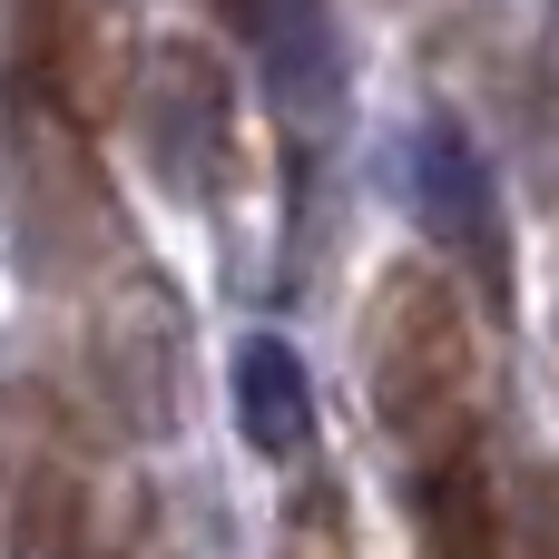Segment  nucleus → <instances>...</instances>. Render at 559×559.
I'll use <instances>...</instances> for the list:
<instances>
[{
  "instance_id": "f257e3e1",
  "label": "nucleus",
  "mask_w": 559,
  "mask_h": 559,
  "mask_svg": "<svg viewBox=\"0 0 559 559\" xmlns=\"http://www.w3.org/2000/svg\"><path fill=\"white\" fill-rule=\"evenodd\" d=\"M364 383L373 423L423 462L481 432V324L432 255H393L364 295Z\"/></svg>"
},
{
  "instance_id": "39448f33",
  "label": "nucleus",
  "mask_w": 559,
  "mask_h": 559,
  "mask_svg": "<svg viewBox=\"0 0 559 559\" xmlns=\"http://www.w3.org/2000/svg\"><path fill=\"white\" fill-rule=\"evenodd\" d=\"M403 511L432 559H511V491H501V462L481 432L452 452H423L403 472Z\"/></svg>"
},
{
  "instance_id": "f03ea898",
  "label": "nucleus",
  "mask_w": 559,
  "mask_h": 559,
  "mask_svg": "<svg viewBox=\"0 0 559 559\" xmlns=\"http://www.w3.org/2000/svg\"><path fill=\"white\" fill-rule=\"evenodd\" d=\"M413 206H423V226H432V265L462 285H481V305L491 314H511V216H501V177H491V157H481V138L452 118V108H432L423 128H413Z\"/></svg>"
},
{
  "instance_id": "7ed1b4c3",
  "label": "nucleus",
  "mask_w": 559,
  "mask_h": 559,
  "mask_svg": "<svg viewBox=\"0 0 559 559\" xmlns=\"http://www.w3.org/2000/svg\"><path fill=\"white\" fill-rule=\"evenodd\" d=\"M138 147L177 197H216L236 157V88L206 39H167L138 69Z\"/></svg>"
},
{
  "instance_id": "6e6552de",
  "label": "nucleus",
  "mask_w": 559,
  "mask_h": 559,
  "mask_svg": "<svg viewBox=\"0 0 559 559\" xmlns=\"http://www.w3.org/2000/svg\"><path fill=\"white\" fill-rule=\"evenodd\" d=\"M275 559H354L344 550V501H334V491H305V501L285 511V550Z\"/></svg>"
},
{
  "instance_id": "20e7f679",
  "label": "nucleus",
  "mask_w": 559,
  "mask_h": 559,
  "mask_svg": "<svg viewBox=\"0 0 559 559\" xmlns=\"http://www.w3.org/2000/svg\"><path fill=\"white\" fill-rule=\"evenodd\" d=\"M10 98H29L39 128L88 138L128 98V79H118V20H98V10H20L10 20Z\"/></svg>"
},
{
  "instance_id": "0eeeda50",
  "label": "nucleus",
  "mask_w": 559,
  "mask_h": 559,
  "mask_svg": "<svg viewBox=\"0 0 559 559\" xmlns=\"http://www.w3.org/2000/svg\"><path fill=\"white\" fill-rule=\"evenodd\" d=\"M236 39H255V69L285 118H324L344 98V29L324 10H236Z\"/></svg>"
},
{
  "instance_id": "423d86ee",
  "label": "nucleus",
  "mask_w": 559,
  "mask_h": 559,
  "mask_svg": "<svg viewBox=\"0 0 559 559\" xmlns=\"http://www.w3.org/2000/svg\"><path fill=\"white\" fill-rule=\"evenodd\" d=\"M226 403H236V432L255 462H314V373L285 334H246L226 354Z\"/></svg>"
}]
</instances>
